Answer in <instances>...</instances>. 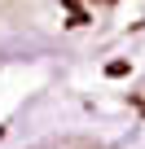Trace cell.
<instances>
[{"label":"cell","mask_w":145,"mask_h":149,"mask_svg":"<svg viewBox=\"0 0 145 149\" xmlns=\"http://www.w3.org/2000/svg\"><path fill=\"white\" fill-rule=\"evenodd\" d=\"M18 149H114V145L92 140V136H53V140H35V145H18Z\"/></svg>","instance_id":"obj_2"},{"label":"cell","mask_w":145,"mask_h":149,"mask_svg":"<svg viewBox=\"0 0 145 149\" xmlns=\"http://www.w3.org/2000/svg\"><path fill=\"white\" fill-rule=\"evenodd\" d=\"M141 0H0V66L79 48Z\"/></svg>","instance_id":"obj_1"}]
</instances>
